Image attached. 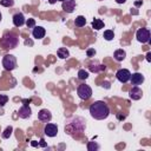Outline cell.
<instances>
[{
    "label": "cell",
    "instance_id": "obj_1",
    "mask_svg": "<svg viewBox=\"0 0 151 151\" xmlns=\"http://www.w3.org/2000/svg\"><path fill=\"white\" fill-rule=\"evenodd\" d=\"M88 110H90V114L92 116V118H94L97 120L106 119L110 114V107L107 106L106 103H104L101 100H97L93 104H91Z\"/></svg>",
    "mask_w": 151,
    "mask_h": 151
},
{
    "label": "cell",
    "instance_id": "obj_2",
    "mask_svg": "<svg viewBox=\"0 0 151 151\" xmlns=\"http://www.w3.org/2000/svg\"><path fill=\"white\" fill-rule=\"evenodd\" d=\"M86 127L85 119L81 117H73L70 120H67V124L65 125V132L68 134H73L77 132H83Z\"/></svg>",
    "mask_w": 151,
    "mask_h": 151
},
{
    "label": "cell",
    "instance_id": "obj_3",
    "mask_svg": "<svg viewBox=\"0 0 151 151\" xmlns=\"http://www.w3.org/2000/svg\"><path fill=\"white\" fill-rule=\"evenodd\" d=\"M0 44L4 48H14L19 44V37L13 32H6L2 35Z\"/></svg>",
    "mask_w": 151,
    "mask_h": 151
},
{
    "label": "cell",
    "instance_id": "obj_4",
    "mask_svg": "<svg viewBox=\"0 0 151 151\" xmlns=\"http://www.w3.org/2000/svg\"><path fill=\"white\" fill-rule=\"evenodd\" d=\"M77 93H78V97H79L80 99L87 100V99H90L91 96H92V88H91L88 85H86V84H81V85L78 86Z\"/></svg>",
    "mask_w": 151,
    "mask_h": 151
},
{
    "label": "cell",
    "instance_id": "obj_5",
    "mask_svg": "<svg viewBox=\"0 0 151 151\" xmlns=\"http://www.w3.org/2000/svg\"><path fill=\"white\" fill-rule=\"evenodd\" d=\"M2 66L7 71H13L17 67V59L13 54H6L2 58Z\"/></svg>",
    "mask_w": 151,
    "mask_h": 151
},
{
    "label": "cell",
    "instance_id": "obj_6",
    "mask_svg": "<svg viewBox=\"0 0 151 151\" xmlns=\"http://www.w3.org/2000/svg\"><path fill=\"white\" fill-rule=\"evenodd\" d=\"M136 38L142 44L150 42V31H149V28H139L136 33Z\"/></svg>",
    "mask_w": 151,
    "mask_h": 151
},
{
    "label": "cell",
    "instance_id": "obj_7",
    "mask_svg": "<svg viewBox=\"0 0 151 151\" xmlns=\"http://www.w3.org/2000/svg\"><path fill=\"white\" fill-rule=\"evenodd\" d=\"M130 77H131V72L127 70V68H120L117 71L116 73V78L120 81V83H127L130 80Z\"/></svg>",
    "mask_w": 151,
    "mask_h": 151
},
{
    "label": "cell",
    "instance_id": "obj_8",
    "mask_svg": "<svg viewBox=\"0 0 151 151\" xmlns=\"http://www.w3.org/2000/svg\"><path fill=\"white\" fill-rule=\"evenodd\" d=\"M44 132H45V134L48 136V137H55L57 133H58V126H57L55 124L47 123V124L45 125Z\"/></svg>",
    "mask_w": 151,
    "mask_h": 151
},
{
    "label": "cell",
    "instance_id": "obj_9",
    "mask_svg": "<svg viewBox=\"0 0 151 151\" xmlns=\"http://www.w3.org/2000/svg\"><path fill=\"white\" fill-rule=\"evenodd\" d=\"M38 119L41 120V122H45V123H48L51 119H52V113L47 110V109H42L38 112Z\"/></svg>",
    "mask_w": 151,
    "mask_h": 151
},
{
    "label": "cell",
    "instance_id": "obj_10",
    "mask_svg": "<svg viewBox=\"0 0 151 151\" xmlns=\"http://www.w3.org/2000/svg\"><path fill=\"white\" fill-rule=\"evenodd\" d=\"M61 7L66 13H72L76 8V1L74 0H64L61 4Z\"/></svg>",
    "mask_w": 151,
    "mask_h": 151
},
{
    "label": "cell",
    "instance_id": "obj_11",
    "mask_svg": "<svg viewBox=\"0 0 151 151\" xmlns=\"http://www.w3.org/2000/svg\"><path fill=\"white\" fill-rule=\"evenodd\" d=\"M45 34H46V31H45L44 27H41V26H34L33 27V31H32L33 38H35V39H42L45 37Z\"/></svg>",
    "mask_w": 151,
    "mask_h": 151
},
{
    "label": "cell",
    "instance_id": "obj_12",
    "mask_svg": "<svg viewBox=\"0 0 151 151\" xmlns=\"http://www.w3.org/2000/svg\"><path fill=\"white\" fill-rule=\"evenodd\" d=\"M130 80H131V84H132V85L137 86V85H140V84H143V83H144V76H143L142 73L136 72V73L131 74Z\"/></svg>",
    "mask_w": 151,
    "mask_h": 151
},
{
    "label": "cell",
    "instance_id": "obj_13",
    "mask_svg": "<svg viewBox=\"0 0 151 151\" xmlns=\"http://www.w3.org/2000/svg\"><path fill=\"white\" fill-rule=\"evenodd\" d=\"M129 96H130V98H131L132 100H139V99L142 98V96H143V91H142L139 87L134 86V87H132V88L130 90Z\"/></svg>",
    "mask_w": 151,
    "mask_h": 151
},
{
    "label": "cell",
    "instance_id": "obj_14",
    "mask_svg": "<svg viewBox=\"0 0 151 151\" xmlns=\"http://www.w3.org/2000/svg\"><path fill=\"white\" fill-rule=\"evenodd\" d=\"M25 22H26V20H25V17L22 13H15L13 15V24L15 27H21Z\"/></svg>",
    "mask_w": 151,
    "mask_h": 151
},
{
    "label": "cell",
    "instance_id": "obj_15",
    "mask_svg": "<svg viewBox=\"0 0 151 151\" xmlns=\"http://www.w3.org/2000/svg\"><path fill=\"white\" fill-rule=\"evenodd\" d=\"M31 113H32V111H31V107H29L28 105H22V106L19 109V111H18L19 117L22 118V119L28 118V117L31 116Z\"/></svg>",
    "mask_w": 151,
    "mask_h": 151
},
{
    "label": "cell",
    "instance_id": "obj_16",
    "mask_svg": "<svg viewBox=\"0 0 151 151\" xmlns=\"http://www.w3.org/2000/svg\"><path fill=\"white\" fill-rule=\"evenodd\" d=\"M105 68H106V66L105 65H98L97 63H90V65H88V70L91 71V72H100V71H105Z\"/></svg>",
    "mask_w": 151,
    "mask_h": 151
},
{
    "label": "cell",
    "instance_id": "obj_17",
    "mask_svg": "<svg viewBox=\"0 0 151 151\" xmlns=\"http://www.w3.org/2000/svg\"><path fill=\"white\" fill-rule=\"evenodd\" d=\"M113 57L117 61H123L126 57V52L124 50H116L114 53H113Z\"/></svg>",
    "mask_w": 151,
    "mask_h": 151
},
{
    "label": "cell",
    "instance_id": "obj_18",
    "mask_svg": "<svg viewBox=\"0 0 151 151\" xmlns=\"http://www.w3.org/2000/svg\"><path fill=\"white\" fill-rule=\"evenodd\" d=\"M57 54H58V57H59L60 59H66V58L70 57V52H68V50L65 48V47H60V48L57 51Z\"/></svg>",
    "mask_w": 151,
    "mask_h": 151
},
{
    "label": "cell",
    "instance_id": "obj_19",
    "mask_svg": "<svg viewBox=\"0 0 151 151\" xmlns=\"http://www.w3.org/2000/svg\"><path fill=\"white\" fill-rule=\"evenodd\" d=\"M92 28H94L96 31H99V29H101L103 27H104V21L101 20V19H94L93 21H92Z\"/></svg>",
    "mask_w": 151,
    "mask_h": 151
},
{
    "label": "cell",
    "instance_id": "obj_20",
    "mask_svg": "<svg viewBox=\"0 0 151 151\" xmlns=\"http://www.w3.org/2000/svg\"><path fill=\"white\" fill-rule=\"evenodd\" d=\"M85 24H86V19L83 15H78L74 20V25L77 27H83V26H85Z\"/></svg>",
    "mask_w": 151,
    "mask_h": 151
},
{
    "label": "cell",
    "instance_id": "obj_21",
    "mask_svg": "<svg viewBox=\"0 0 151 151\" xmlns=\"http://www.w3.org/2000/svg\"><path fill=\"white\" fill-rule=\"evenodd\" d=\"M88 78V72L87 71H85V70H79L78 71V79L79 80H86Z\"/></svg>",
    "mask_w": 151,
    "mask_h": 151
},
{
    "label": "cell",
    "instance_id": "obj_22",
    "mask_svg": "<svg viewBox=\"0 0 151 151\" xmlns=\"http://www.w3.org/2000/svg\"><path fill=\"white\" fill-rule=\"evenodd\" d=\"M99 144H97L96 142H88L87 143V150L88 151H97V150H99Z\"/></svg>",
    "mask_w": 151,
    "mask_h": 151
},
{
    "label": "cell",
    "instance_id": "obj_23",
    "mask_svg": "<svg viewBox=\"0 0 151 151\" xmlns=\"http://www.w3.org/2000/svg\"><path fill=\"white\" fill-rule=\"evenodd\" d=\"M113 38H114V33H113V31H111V29H106V31L104 32V39H105V40L110 41V40H112Z\"/></svg>",
    "mask_w": 151,
    "mask_h": 151
},
{
    "label": "cell",
    "instance_id": "obj_24",
    "mask_svg": "<svg viewBox=\"0 0 151 151\" xmlns=\"http://www.w3.org/2000/svg\"><path fill=\"white\" fill-rule=\"evenodd\" d=\"M12 131H13V127H12V126H7V127L4 130V132H2V138H5V139L9 138L11 134H12Z\"/></svg>",
    "mask_w": 151,
    "mask_h": 151
},
{
    "label": "cell",
    "instance_id": "obj_25",
    "mask_svg": "<svg viewBox=\"0 0 151 151\" xmlns=\"http://www.w3.org/2000/svg\"><path fill=\"white\" fill-rule=\"evenodd\" d=\"M0 5L5 7H11L14 5V0H0Z\"/></svg>",
    "mask_w": 151,
    "mask_h": 151
},
{
    "label": "cell",
    "instance_id": "obj_26",
    "mask_svg": "<svg viewBox=\"0 0 151 151\" xmlns=\"http://www.w3.org/2000/svg\"><path fill=\"white\" fill-rule=\"evenodd\" d=\"M26 25H27V27L28 28H33L34 26H35V20L34 19H32V18H29V19H27L26 20V22H25Z\"/></svg>",
    "mask_w": 151,
    "mask_h": 151
},
{
    "label": "cell",
    "instance_id": "obj_27",
    "mask_svg": "<svg viewBox=\"0 0 151 151\" xmlns=\"http://www.w3.org/2000/svg\"><path fill=\"white\" fill-rule=\"evenodd\" d=\"M8 101V97L6 94H0V106H4Z\"/></svg>",
    "mask_w": 151,
    "mask_h": 151
},
{
    "label": "cell",
    "instance_id": "obj_28",
    "mask_svg": "<svg viewBox=\"0 0 151 151\" xmlns=\"http://www.w3.org/2000/svg\"><path fill=\"white\" fill-rule=\"evenodd\" d=\"M86 54H87V57H94L96 50H94V48H88V50L86 51Z\"/></svg>",
    "mask_w": 151,
    "mask_h": 151
},
{
    "label": "cell",
    "instance_id": "obj_29",
    "mask_svg": "<svg viewBox=\"0 0 151 151\" xmlns=\"http://www.w3.org/2000/svg\"><path fill=\"white\" fill-rule=\"evenodd\" d=\"M31 100L32 99H24L22 103H24V105H28V103H31Z\"/></svg>",
    "mask_w": 151,
    "mask_h": 151
},
{
    "label": "cell",
    "instance_id": "obj_30",
    "mask_svg": "<svg viewBox=\"0 0 151 151\" xmlns=\"http://www.w3.org/2000/svg\"><path fill=\"white\" fill-rule=\"evenodd\" d=\"M116 2L117 4H124V2H126V0H116Z\"/></svg>",
    "mask_w": 151,
    "mask_h": 151
},
{
    "label": "cell",
    "instance_id": "obj_31",
    "mask_svg": "<svg viewBox=\"0 0 151 151\" xmlns=\"http://www.w3.org/2000/svg\"><path fill=\"white\" fill-rule=\"evenodd\" d=\"M134 5H136V6H139V5H142V1H136Z\"/></svg>",
    "mask_w": 151,
    "mask_h": 151
},
{
    "label": "cell",
    "instance_id": "obj_32",
    "mask_svg": "<svg viewBox=\"0 0 151 151\" xmlns=\"http://www.w3.org/2000/svg\"><path fill=\"white\" fill-rule=\"evenodd\" d=\"M150 55H151L150 53H147V54H146V60H147V61H150Z\"/></svg>",
    "mask_w": 151,
    "mask_h": 151
},
{
    "label": "cell",
    "instance_id": "obj_33",
    "mask_svg": "<svg viewBox=\"0 0 151 151\" xmlns=\"http://www.w3.org/2000/svg\"><path fill=\"white\" fill-rule=\"evenodd\" d=\"M40 144H41V145H42V146H45V145H46V144H45V143H44V139H40Z\"/></svg>",
    "mask_w": 151,
    "mask_h": 151
},
{
    "label": "cell",
    "instance_id": "obj_34",
    "mask_svg": "<svg viewBox=\"0 0 151 151\" xmlns=\"http://www.w3.org/2000/svg\"><path fill=\"white\" fill-rule=\"evenodd\" d=\"M57 0H50V4H55Z\"/></svg>",
    "mask_w": 151,
    "mask_h": 151
},
{
    "label": "cell",
    "instance_id": "obj_35",
    "mask_svg": "<svg viewBox=\"0 0 151 151\" xmlns=\"http://www.w3.org/2000/svg\"><path fill=\"white\" fill-rule=\"evenodd\" d=\"M1 19H2V15H1V12H0V21H1Z\"/></svg>",
    "mask_w": 151,
    "mask_h": 151
},
{
    "label": "cell",
    "instance_id": "obj_36",
    "mask_svg": "<svg viewBox=\"0 0 151 151\" xmlns=\"http://www.w3.org/2000/svg\"><path fill=\"white\" fill-rule=\"evenodd\" d=\"M57 1H61V2H63V1H64V0H57Z\"/></svg>",
    "mask_w": 151,
    "mask_h": 151
},
{
    "label": "cell",
    "instance_id": "obj_37",
    "mask_svg": "<svg viewBox=\"0 0 151 151\" xmlns=\"http://www.w3.org/2000/svg\"><path fill=\"white\" fill-rule=\"evenodd\" d=\"M99 1H103V0H99Z\"/></svg>",
    "mask_w": 151,
    "mask_h": 151
}]
</instances>
